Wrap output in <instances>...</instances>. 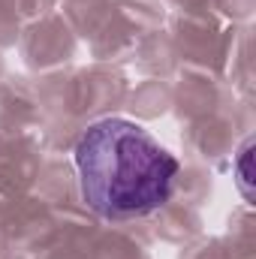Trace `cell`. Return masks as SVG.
<instances>
[{
    "mask_svg": "<svg viewBox=\"0 0 256 259\" xmlns=\"http://www.w3.org/2000/svg\"><path fill=\"white\" fill-rule=\"evenodd\" d=\"M81 199L109 220L145 217L169 202L178 160L136 121H94L75 142Z\"/></svg>",
    "mask_w": 256,
    "mask_h": 259,
    "instance_id": "1",
    "label": "cell"
},
{
    "mask_svg": "<svg viewBox=\"0 0 256 259\" xmlns=\"http://www.w3.org/2000/svg\"><path fill=\"white\" fill-rule=\"evenodd\" d=\"M250 148H253V142L247 139L244 148H241V154H238V187H241V193L247 196V199L253 196V190H250V178H253V175H250V157H253Z\"/></svg>",
    "mask_w": 256,
    "mask_h": 259,
    "instance_id": "2",
    "label": "cell"
}]
</instances>
